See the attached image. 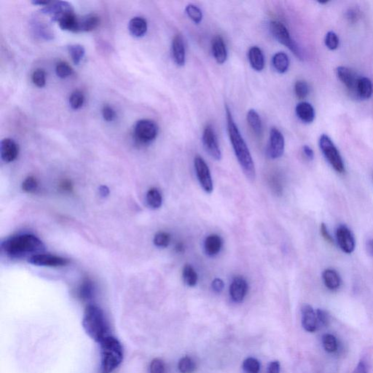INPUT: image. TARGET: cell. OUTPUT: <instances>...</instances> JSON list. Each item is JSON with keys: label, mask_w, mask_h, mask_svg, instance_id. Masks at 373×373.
Segmentation results:
<instances>
[{"label": "cell", "mask_w": 373, "mask_h": 373, "mask_svg": "<svg viewBox=\"0 0 373 373\" xmlns=\"http://www.w3.org/2000/svg\"><path fill=\"white\" fill-rule=\"evenodd\" d=\"M225 110H226L228 136H229L234 153L247 177L253 180L256 177V169L249 149L245 140L243 138L238 129V125L235 124L231 109L227 105L225 106Z\"/></svg>", "instance_id": "cell-1"}, {"label": "cell", "mask_w": 373, "mask_h": 373, "mask_svg": "<svg viewBox=\"0 0 373 373\" xmlns=\"http://www.w3.org/2000/svg\"><path fill=\"white\" fill-rule=\"evenodd\" d=\"M2 251L13 258L40 254L45 250L43 241L31 234L14 235L2 242Z\"/></svg>", "instance_id": "cell-2"}, {"label": "cell", "mask_w": 373, "mask_h": 373, "mask_svg": "<svg viewBox=\"0 0 373 373\" xmlns=\"http://www.w3.org/2000/svg\"><path fill=\"white\" fill-rule=\"evenodd\" d=\"M82 326L87 335L99 343L109 335V323L105 312L96 305L90 304L85 308Z\"/></svg>", "instance_id": "cell-3"}, {"label": "cell", "mask_w": 373, "mask_h": 373, "mask_svg": "<svg viewBox=\"0 0 373 373\" xmlns=\"http://www.w3.org/2000/svg\"><path fill=\"white\" fill-rule=\"evenodd\" d=\"M101 369L103 373H111L124 361V351L121 342L113 336L105 338L100 342Z\"/></svg>", "instance_id": "cell-4"}, {"label": "cell", "mask_w": 373, "mask_h": 373, "mask_svg": "<svg viewBox=\"0 0 373 373\" xmlns=\"http://www.w3.org/2000/svg\"><path fill=\"white\" fill-rule=\"evenodd\" d=\"M270 31L272 35L279 43L290 49L297 59L303 60V56L301 49L297 43L292 38L290 31L284 24L278 21H271L270 23Z\"/></svg>", "instance_id": "cell-5"}, {"label": "cell", "mask_w": 373, "mask_h": 373, "mask_svg": "<svg viewBox=\"0 0 373 373\" xmlns=\"http://www.w3.org/2000/svg\"><path fill=\"white\" fill-rule=\"evenodd\" d=\"M319 147L325 158L333 168L334 170L336 171L338 173H344L345 169L343 160L333 141L326 134L321 136L319 139Z\"/></svg>", "instance_id": "cell-6"}, {"label": "cell", "mask_w": 373, "mask_h": 373, "mask_svg": "<svg viewBox=\"0 0 373 373\" xmlns=\"http://www.w3.org/2000/svg\"><path fill=\"white\" fill-rule=\"evenodd\" d=\"M134 134L137 141L147 144L155 140L158 134V126L152 120H140L134 125Z\"/></svg>", "instance_id": "cell-7"}, {"label": "cell", "mask_w": 373, "mask_h": 373, "mask_svg": "<svg viewBox=\"0 0 373 373\" xmlns=\"http://www.w3.org/2000/svg\"><path fill=\"white\" fill-rule=\"evenodd\" d=\"M194 166L199 183L206 193H211L214 190L213 180L210 169L203 157L198 155L194 159Z\"/></svg>", "instance_id": "cell-8"}, {"label": "cell", "mask_w": 373, "mask_h": 373, "mask_svg": "<svg viewBox=\"0 0 373 373\" xmlns=\"http://www.w3.org/2000/svg\"><path fill=\"white\" fill-rule=\"evenodd\" d=\"M202 141L206 153L216 160L222 159V152L216 133L212 125H207L203 130Z\"/></svg>", "instance_id": "cell-9"}, {"label": "cell", "mask_w": 373, "mask_h": 373, "mask_svg": "<svg viewBox=\"0 0 373 373\" xmlns=\"http://www.w3.org/2000/svg\"><path fill=\"white\" fill-rule=\"evenodd\" d=\"M285 149V140L284 136L277 128L270 129L267 153L270 158L273 160L280 158L283 155Z\"/></svg>", "instance_id": "cell-10"}, {"label": "cell", "mask_w": 373, "mask_h": 373, "mask_svg": "<svg viewBox=\"0 0 373 373\" xmlns=\"http://www.w3.org/2000/svg\"><path fill=\"white\" fill-rule=\"evenodd\" d=\"M336 239L340 248L343 252L351 254L355 249V238L352 232L345 225H341L337 228Z\"/></svg>", "instance_id": "cell-11"}, {"label": "cell", "mask_w": 373, "mask_h": 373, "mask_svg": "<svg viewBox=\"0 0 373 373\" xmlns=\"http://www.w3.org/2000/svg\"><path fill=\"white\" fill-rule=\"evenodd\" d=\"M29 263L37 266H47V267H62L69 264L68 259L59 257V256L52 255L48 254H35L29 258Z\"/></svg>", "instance_id": "cell-12"}, {"label": "cell", "mask_w": 373, "mask_h": 373, "mask_svg": "<svg viewBox=\"0 0 373 373\" xmlns=\"http://www.w3.org/2000/svg\"><path fill=\"white\" fill-rule=\"evenodd\" d=\"M248 291V284L242 276L234 278L230 287V295L235 303H241L245 298Z\"/></svg>", "instance_id": "cell-13"}, {"label": "cell", "mask_w": 373, "mask_h": 373, "mask_svg": "<svg viewBox=\"0 0 373 373\" xmlns=\"http://www.w3.org/2000/svg\"><path fill=\"white\" fill-rule=\"evenodd\" d=\"M336 73L340 80L345 85L351 93L356 96L358 80V78H357L356 74L349 68L345 66H339L337 68Z\"/></svg>", "instance_id": "cell-14"}, {"label": "cell", "mask_w": 373, "mask_h": 373, "mask_svg": "<svg viewBox=\"0 0 373 373\" xmlns=\"http://www.w3.org/2000/svg\"><path fill=\"white\" fill-rule=\"evenodd\" d=\"M19 153L18 144L14 140L4 139L0 146V153L2 160L5 163H11L17 158Z\"/></svg>", "instance_id": "cell-15"}, {"label": "cell", "mask_w": 373, "mask_h": 373, "mask_svg": "<svg viewBox=\"0 0 373 373\" xmlns=\"http://www.w3.org/2000/svg\"><path fill=\"white\" fill-rule=\"evenodd\" d=\"M172 56L178 66H185L186 62V52L183 37L180 34L173 37L171 44Z\"/></svg>", "instance_id": "cell-16"}, {"label": "cell", "mask_w": 373, "mask_h": 373, "mask_svg": "<svg viewBox=\"0 0 373 373\" xmlns=\"http://www.w3.org/2000/svg\"><path fill=\"white\" fill-rule=\"evenodd\" d=\"M302 325L305 330L314 332L317 329L318 319L316 313L309 305H304L302 308Z\"/></svg>", "instance_id": "cell-17"}, {"label": "cell", "mask_w": 373, "mask_h": 373, "mask_svg": "<svg viewBox=\"0 0 373 373\" xmlns=\"http://www.w3.org/2000/svg\"><path fill=\"white\" fill-rule=\"evenodd\" d=\"M100 19L96 14H90L78 18V32H87L96 30L99 27Z\"/></svg>", "instance_id": "cell-18"}, {"label": "cell", "mask_w": 373, "mask_h": 373, "mask_svg": "<svg viewBox=\"0 0 373 373\" xmlns=\"http://www.w3.org/2000/svg\"><path fill=\"white\" fill-rule=\"evenodd\" d=\"M212 53L215 60L219 64L225 63L228 59V50L225 41L220 36H217L212 40Z\"/></svg>", "instance_id": "cell-19"}, {"label": "cell", "mask_w": 373, "mask_h": 373, "mask_svg": "<svg viewBox=\"0 0 373 373\" xmlns=\"http://www.w3.org/2000/svg\"><path fill=\"white\" fill-rule=\"evenodd\" d=\"M322 279L325 287L331 291L338 290L341 286V278L336 270L332 268L326 269L322 273Z\"/></svg>", "instance_id": "cell-20"}, {"label": "cell", "mask_w": 373, "mask_h": 373, "mask_svg": "<svg viewBox=\"0 0 373 373\" xmlns=\"http://www.w3.org/2000/svg\"><path fill=\"white\" fill-rule=\"evenodd\" d=\"M295 112L299 119L305 124H311L314 121L316 116L314 108L309 102L299 103L296 106Z\"/></svg>", "instance_id": "cell-21"}, {"label": "cell", "mask_w": 373, "mask_h": 373, "mask_svg": "<svg viewBox=\"0 0 373 373\" xmlns=\"http://www.w3.org/2000/svg\"><path fill=\"white\" fill-rule=\"evenodd\" d=\"M222 244V239L219 235L216 234L209 235L204 241L205 252L208 256L215 257L220 252Z\"/></svg>", "instance_id": "cell-22"}, {"label": "cell", "mask_w": 373, "mask_h": 373, "mask_svg": "<svg viewBox=\"0 0 373 373\" xmlns=\"http://www.w3.org/2000/svg\"><path fill=\"white\" fill-rule=\"evenodd\" d=\"M249 62L251 68L257 72H261L264 67V57L263 51L257 46H253L248 52Z\"/></svg>", "instance_id": "cell-23"}, {"label": "cell", "mask_w": 373, "mask_h": 373, "mask_svg": "<svg viewBox=\"0 0 373 373\" xmlns=\"http://www.w3.org/2000/svg\"><path fill=\"white\" fill-rule=\"evenodd\" d=\"M128 30L134 37H143L147 31V21L141 17H135L130 21Z\"/></svg>", "instance_id": "cell-24"}, {"label": "cell", "mask_w": 373, "mask_h": 373, "mask_svg": "<svg viewBox=\"0 0 373 373\" xmlns=\"http://www.w3.org/2000/svg\"><path fill=\"white\" fill-rule=\"evenodd\" d=\"M373 84L369 78H358L356 96L361 99H370L371 97L372 93H373Z\"/></svg>", "instance_id": "cell-25"}, {"label": "cell", "mask_w": 373, "mask_h": 373, "mask_svg": "<svg viewBox=\"0 0 373 373\" xmlns=\"http://www.w3.org/2000/svg\"><path fill=\"white\" fill-rule=\"evenodd\" d=\"M272 63L276 72L284 74L290 67V59L284 52H278L273 56Z\"/></svg>", "instance_id": "cell-26"}, {"label": "cell", "mask_w": 373, "mask_h": 373, "mask_svg": "<svg viewBox=\"0 0 373 373\" xmlns=\"http://www.w3.org/2000/svg\"><path fill=\"white\" fill-rule=\"evenodd\" d=\"M247 119L253 132L257 137H261L263 131V123L257 111L252 109H249L247 112Z\"/></svg>", "instance_id": "cell-27"}, {"label": "cell", "mask_w": 373, "mask_h": 373, "mask_svg": "<svg viewBox=\"0 0 373 373\" xmlns=\"http://www.w3.org/2000/svg\"><path fill=\"white\" fill-rule=\"evenodd\" d=\"M147 206L152 209H157L161 207L163 198L161 193L157 188L150 189L146 195Z\"/></svg>", "instance_id": "cell-28"}, {"label": "cell", "mask_w": 373, "mask_h": 373, "mask_svg": "<svg viewBox=\"0 0 373 373\" xmlns=\"http://www.w3.org/2000/svg\"><path fill=\"white\" fill-rule=\"evenodd\" d=\"M182 276L184 281L188 287H195L197 284L199 277L196 270L191 264H186L184 266Z\"/></svg>", "instance_id": "cell-29"}, {"label": "cell", "mask_w": 373, "mask_h": 373, "mask_svg": "<svg viewBox=\"0 0 373 373\" xmlns=\"http://www.w3.org/2000/svg\"><path fill=\"white\" fill-rule=\"evenodd\" d=\"M93 293H94V287L93 285L92 282L88 279H85L79 287V291H78L79 297L82 300H88L92 298Z\"/></svg>", "instance_id": "cell-30"}, {"label": "cell", "mask_w": 373, "mask_h": 373, "mask_svg": "<svg viewBox=\"0 0 373 373\" xmlns=\"http://www.w3.org/2000/svg\"><path fill=\"white\" fill-rule=\"evenodd\" d=\"M322 345L326 352L329 354L336 352L338 348L337 338L332 334H325L322 337Z\"/></svg>", "instance_id": "cell-31"}, {"label": "cell", "mask_w": 373, "mask_h": 373, "mask_svg": "<svg viewBox=\"0 0 373 373\" xmlns=\"http://www.w3.org/2000/svg\"><path fill=\"white\" fill-rule=\"evenodd\" d=\"M68 50L74 63L75 65L79 64L85 56V51L83 46L80 45H71L68 47Z\"/></svg>", "instance_id": "cell-32"}, {"label": "cell", "mask_w": 373, "mask_h": 373, "mask_svg": "<svg viewBox=\"0 0 373 373\" xmlns=\"http://www.w3.org/2000/svg\"><path fill=\"white\" fill-rule=\"evenodd\" d=\"M185 13L195 24H200L203 19V13L202 10L193 4H190L186 7Z\"/></svg>", "instance_id": "cell-33"}, {"label": "cell", "mask_w": 373, "mask_h": 373, "mask_svg": "<svg viewBox=\"0 0 373 373\" xmlns=\"http://www.w3.org/2000/svg\"><path fill=\"white\" fill-rule=\"evenodd\" d=\"M178 368L182 373H193L196 369V364L190 357H185L179 360Z\"/></svg>", "instance_id": "cell-34"}, {"label": "cell", "mask_w": 373, "mask_h": 373, "mask_svg": "<svg viewBox=\"0 0 373 373\" xmlns=\"http://www.w3.org/2000/svg\"><path fill=\"white\" fill-rule=\"evenodd\" d=\"M244 373H259L260 370V364L258 360L250 357L244 360L242 365Z\"/></svg>", "instance_id": "cell-35"}, {"label": "cell", "mask_w": 373, "mask_h": 373, "mask_svg": "<svg viewBox=\"0 0 373 373\" xmlns=\"http://www.w3.org/2000/svg\"><path fill=\"white\" fill-rule=\"evenodd\" d=\"M310 89L307 82L298 80L295 84V93L299 99H304L309 96Z\"/></svg>", "instance_id": "cell-36"}, {"label": "cell", "mask_w": 373, "mask_h": 373, "mask_svg": "<svg viewBox=\"0 0 373 373\" xmlns=\"http://www.w3.org/2000/svg\"><path fill=\"white\" fill-rule=\"evenodd\" d=\"M85 102V96L80 91H74L69 97V105L73 109H78L82 108Z\"/></svg>", "instance_id": "cell-37"}, {"label": "cell", "mask_w": 373, "mask_h": 373, "mask_svg": "<svg viewBox=\"0 0 373 373\" xmlns=\"http://www.w3.org/2000/svg\"><path fill=\"white\" fill-rule=\"evenodd\" d=\"M155 245L160 248H166L171 242L170 234L166 232H158L155 234L153 240Z\"/></svg>", "instance_id": "cell-38"}, {"label": "cell", "mask_w": 373, "mask_h": 373, "mask_svg": "<svg viewBox=\"0 0 373 373\" xmlns=\"http://www.w3.org/2000/svg\"><path fill=\"white\" fill-rule=\"evenodd\" d=\"M56 72L59 78H66L72 75L73 70L67 63L61 62L56 65Z\"/></svg>", "instance_id": "cell-39"}, {"label": "cell", "mask_w": 373, "mask_h": 373, "mask_svg": "<svg viewBox=\"0 0 373 373\" xmlns=\"http://www.w3.org/2000/svg\"><path fill=\"white\" fill-rule=\"evenodd\" d=\"M38 188V182L34 176H29L22 183V189L26 193H34Z\"/></svg>", "instance_id": "cell-40"}, {"label": "cell", "mask_w": 373, "mask_h": 373, "mask_svg": "<svg viewBox=\"0 0 373 373\" xmlns=\"http://www.w3.org/2000/svg\"><path fill=\"white\" fill-rule=\"evenodd\" d=\"M33 82L36 86L39 88H43L46 83V74L43 69H37L34 71L32 77Z\"/></svg>", "instance_id": "cell-41"}, {"label": "cell", "mask_w": 373, "mask_h": 373, "mask_svg": "<svg viewBox=\"0 0 373 373\" xmlns=\"http://www.w3.org/2000/svg\"><path fill=\"white\" fill-rule=\"evenodd\" d=\"M325 45L329 50H336L339 46V38L334 31H329L325 37Z\"/></svg>", "instance_id": "cell-42"}, {"label": "cell", "mask_w": 373, "mask_h": 373, "mask_svg": "<svg viewBox=\"0 0 373 373\" xmlns=\"http://www.w3.org/2000/svg\"><path fill=\"white\" fill-rule=\"evenodd\" d=\"M150 373H166V366L163 360L160 358H154L150 363Z\"/></svg>", "instance_id": "cell-43"}, {"label": "cell", "mask_w": 373, "mask_h": 373, "mask_svg": "<svg viewBox=\"0 0 373 373\" xmlns=\"http://www.w3.org/2000/svg\"><path fill=\"white\" fill-rule=\"evenodd\" d=\"M102 115L104 119L108 122H112L116 118V113L115 110L110 106L105 105L102 109Z\"/></svg>", "instance_id": "cell-44"}, {"label": "cell", "mask_w": 373, "mask_h": 373, "mask_svg": "<svg viewBox=\"0 0 373 373\" xmlns=\"http://www.w3.org/2000/svg\"><path fill=\"white\" fill-rule=\"evenodd\" d=\"M346 18L351 24H355L360 18V11L357 8H350L346 12Z\"/></svg>", "instance_id": "cell-45"}, {"label": "cell", "mask_w": 373, "mask_h": 373, "mask_svg": "<svg viewBox=\"0 0 373 373\" xmlns=\"http://www.w3.org/2000/svg\"><path fill=\"white\" fill-rule=\"evenodd\" d=\"M316 313L318 322H320L324 326H327L329 322V316L328 313L322 309H318Z\"/></svg>", "instance_id": "cell-46"}, {"label": "cell", "mask_w": 373, "mask_h": 373, "mask_svg": "<svg viewBox=\"0 0 373 373\" xmlns=\"http://www.w3.org/2000/svg\"><path fill=\"white\" fill-rule=\"evenodd\" d=\"M212 290L216 293H222L224 287H225V284L222 279L217 278L212 281Z\"/></svg>", "instance_id": "cell-47"}, {"label": "cell", "mask_w": 373, "mask_h": 373, "mask_svg": "<svg viewBox=\"0 0 373 373\" xmlns=\"http://www.w3.org/2000/svg\"><path fill=\"white\" fill-rule=\"evenodd\" d=\"M321 234H322V237L325 238V241L326 242L329 243V244H333V239L332 237L331 236L330 233H329V231H328L327 227L325 225V224H322L320 228Z\"/></svg>", "instance_id": "cell-48"}, {"label": "cell", "mask_w": 373, "mask_h": 373, "mask_svg": "<svg viewBox=\"0 0 373 373\" xmlns=\"http://www.w3.org/2000/svg\"><path fill=\"white\" fill-rule=\"evenodd\" d=\"M60 188L61 190L64 192H71L73 190V186H72V182L70 181L65 179L61 182Z\"/></svg>", "instance_id": "cell-49"}, {"label": "cell", "mask_w": 373, "mask_h": 373, "mask_svg": "<svg viewBox=\"0 0 373 373\" xmlns=\"http://www.w3.org/2000/svg\"><path fill=\"white\" fill-rule=\"evenodd\" d=\"M353 373H368L367 365L364 361H360L357 364V367L354 369Z\"/></svg>", "instance_id": "cell-50"}, {"label": "cell", "mask_w": 373, "mask_h": 373, "mask_svg": "<svg viewBox=\"0 0 373 373\" xmlns=\"http://www.w3.org/2000/svg\"><path fill=\"white\" fill-rule=\"evenodd\" d=\"M268 373H280V364L279 361H274L270 363L268 366Z\"/></svg>", "instance_id": "cell-51"}, {"label": "cell", "mask_w": 373, "mask_h": 373, "mask_svg": "<svg viewBox=\"0 0 373 373\" xmlns=\"http://www.w3.org/2000/svg\"><path fill=\"white\" fill-rule=\"evenodd\" d=\"M303 154H304V155L306 156L308 160H313V158H314V153H313V150L309 146L305 145L303 147Z\"/></svg>", "instance_id": "cell-52"}, {"label": "cell", "mask_w": 373, "mask_h": 373, "mask_svg": "<svg viewBox=\"0 0 373 373\" xmlns=\"http://www.w3.org/2000/svg\"><path fill=\"white\" fill-rule=\"evenodd\" d=\"M99 194H100V196H102V197L106 198L109 196V188H108V186H105V185H102V186H101L100 187H99Z\"/></svg>", "instance_id": "cell-53"}, {"label": "cell", "mask_w": 373, "mask_h": 373, "mask_svg": "<svg viewBox=\"0 0 373 373\" xmlns=\"http://www.w3.org/2000/svg\"><path fill=\"white\" fill-rule=\"evenodd\" d=\"M366 249H367V251L369 255L373 257V238L368 240V241L367 242V245H366Z\"/></svg>", "instance_id": "cell-54"}, {"label": "cell", "mask_w": 373, "mask_h": 373, "mask_svg": "<svg viewBox=\"0 0 373 373\" xmlns=\"http://www.w3.org/2000/svg\"><path fill=\"white\" fill-rule=\"evenodd\" d=\"M52 2H50V1H34V2H32V3L34 4V5H41V6H47V5H50V3H51Z\"/></svg>", "instance_id": "cell-55"}, {"label": "cell", "mask_w": 373, "mask_h": 373, "mask_svg": "<svg viewBox=\"0 0 373 373\" xmlns=\"http://www.w3.org/2000/svg\"><path fill=\"white\" fill-rule=\"evenodd\" d=\"M176 250L177 252H182L184 251V245L182 243L176 244Z\"/></svg>", "instance_id": "cell-56"}, {"label": "cell", "mask_w": 373, "mask_h": 373, "mask_svg": "<svg viewBox=\"0 0 373 373\" xmlns=\"http://www.w3.org/2000/svg\"><path fill=\"white\" fill-rule=\"evenodd\" d=\"M329 1H324V2H319L320 4H326Z\"/></svg>", "instance_id": "cell-57"}]
</instances>
